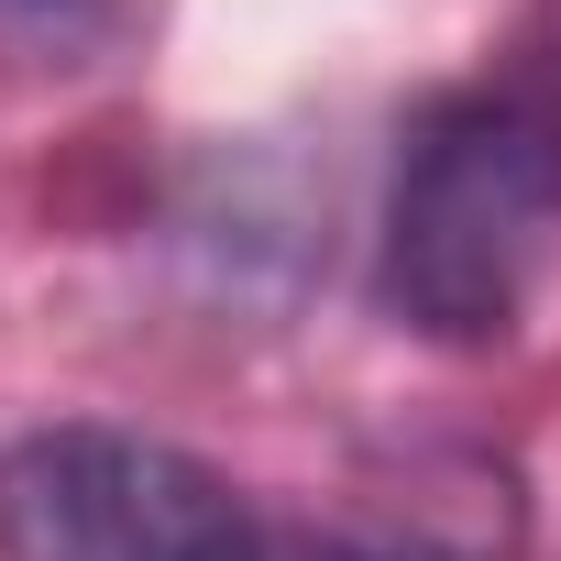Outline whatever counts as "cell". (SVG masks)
Listing matches in <instances>:
<instances>
[{
    "label": "cell",
    "instance_id": "1",
    "mask_svg": "<svg viewBox=\"0 0 561 561\" xmlns=\"http://www.w3.org/2000/svg\"><path fill=\"white\" fill-rule=\"evenodd\" d=\"M561 242V133L528 100L451 89L408 122L375 231V298L419 342H506Z\"/></svg>",
    "mask_w": 561,
    "mask_h": 561
},
{
    "label": "cell",
    "instance_id": "2",
    "mask_svg": "<svg viewBox=\"0 0 561 561\" xmlns=\"http://www.w3.org/2000/svg\"><path fill=\"white\" fill-rule=\"evenodd\" d=\"M0 561H275V528L198 451L67 419L0 451Z\"/></svg>",
    "mask_w": 561,
    "mask_h": 561
},
{
    "label": "cell",
    "instance_id": "3",
    "mask_svg": "<svg viewBox=\"0 0 561 561\" xmlns=\"http://www.w3.org/2000/svg\"><path fill=\"white\" fill-rule=\"evenodd\" d=\"M111 12L122 0H0V23L34 45H89V34H111Z\"/></svg>",
    "mask_w": 561,
    "mask_h": 561
},
{
    "label": "cell",
    "instance_id": "4",
    "mask_svg": "<svg viewBox=\"0 0 561 561\" xmlns=\"http://www.w3.org/2000/svg\"><path fill=\"white\" fill-rule=\"evenodd\" d=\"M275 561H364L353 539H309V528H275Z\"/></svg>",
    "mask_w": 561,
    "mask_h": 561
}]
</instances>
